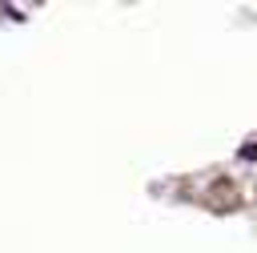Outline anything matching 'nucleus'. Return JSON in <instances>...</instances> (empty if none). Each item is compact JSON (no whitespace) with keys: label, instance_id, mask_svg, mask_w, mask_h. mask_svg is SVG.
Here are the masks:
<instances>
[{"label":"nucleus","instance_id":"obj_1","mask_svg":"<svg viewBox=\"0 0 257 253\" xmlns=\"http://www.w3.org/2000/svg\"><path fill=\"white\" fill-rule=\"evenodd\" d=\"M237 157H241V161H257V141H249V145H245Z\"/></svg>","mask_w":257,"mask_h":253}]
</instances>
